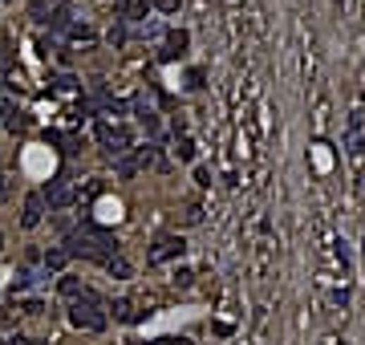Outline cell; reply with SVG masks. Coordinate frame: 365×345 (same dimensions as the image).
Segmentation results:
<instances>
[{
	"label": "cell",
	"mask_w": 365,
	"mask_h": 345,
	"mask_svg": "<svg viewBox=\"0 0 365 345\" xmlns=\"http://www.w3.org/2000/svg\"><path fill=\"white\" fill-rule=\"evenodd\" d=\"M69 252V260H94V264H106L110 256H118V240L110 236V231L101 228V224H78V228L66 231V244H61Z\"/></svg>",
	"instance_id": "6da1fadb"
},
{
	"label": "cell",
	"mask_w": 365,
	"mask_h": 345,
	"mask_svg": "<svg viewBox=\"0 0 365 345\" xmlns=\"http://www.w3.org/2000/svg\"><path fill=\"white\" fill-rule=\"evenodd\" d=\"M69 321L85 333H101L106 329V301H73V309H69Z\"/></svg>",
	"instance_id": "7a4b0ae2"
},
{
	"label": "cell",
	"mask_w": 365,
	"mask_h": 345,
	"mask_svg": "<svg viewBox=\"0 0 365 345\" xmlns=\"http://www.w3.org/2000/svg\"><path fill=\"white\" fill-rule=\"evenodd\" d=\"M98 143L110 159H122L130 150V131L126 126H110V122H98Z\"/></svg>",
	"instance_id": "3957f363"
},
{
	"label": "cell",
	"mask_w": 365,
	"mask_h": 345,
	"mask_svg": "<svg viewBox=\"0 0 365 345\" xmlns=\"http://www.w3.org/2000/svg\"><path fill=\"white\" fill-rule=\"evenodd\" d=\"M41 199H45V207H49V212H61V207H69V203H73V179H69V175H57V179H49L45 187H41Z\"/></svg>",
	"instance_id": "277c9868"
},
{
	"label": "cell",
	"mask_w": 365,
	"mask_h": 345,
	"mask_svg": "<svg viewBox=\"0 0 365 345\" xmlns=\"http://www.w3.org/2000/svg\"><path fill=\"white\" fill-rule=\"evenodd\" d=\"M182 252H187L182 236H159V240H154V248L147 252V260L150 264H166V260H179Z\"/></svg>",
	"instance_id": "5b68a950"
},
{
	"label": "cell",
	"mask_w": 365,
	"mask_h": 345,
	"mask_svg": "<svg viewBox=\"0 0 365 345\" xmlns=\"http://www.w3.org/2000/svg\"><path fill=\"white\" fill-rule=\"evenodd\" d=\"M41 215H45V199H41V191H29V195H25V207H20V224H25V228H37Z\"/></svg>",
	"instance_id": "8992f818"
},
{
	"label": "cell",
	"mask_w": 365,
	"mask_h": 345,
	"mask_svg": "<svg viewBox=\"0 0 365 345\" xmlns=\"http://www.w3.org/2000/svg\"><path fill=\"white\" fill-rule=\"evenodd\" d=\"M182 53H187V33H166V45H163V53H159V57H163V61H175V57H182Z\"/></svg>",
	"instance_id": "52a82bcc"
},
{
	"label": "cell",
	"mask_w": 365,
	"mask_h": 345,
	"mask_svg": "<svg viewBox=\"0 0 365 345\" xmlns=\"http://www.w3.org/2000/svg\"><path fill=\"white\" fill-rule=\"evenodd\" d=\"M45 277H49L45 268H41V272H37V268H20V272H17V280H13V293H25V289H37V284H41Z\"/></svg>",
	"instance_id": "ba28073f"
},
{
	"label": "cell",
	"mask_w": 365,
	"mask_h": 345,
	"mask_svg": "<svg viewBox=\"0 0 365 345\" xmlns=\"http://www.w3.org/2000/svg\"><path fill=\"white\" fill-rule=\"evenodd\" d=\"M49 29H57V33H69V25H73V13H69V4H57V8H49V20H45Z\"/></svg>",
	"instance_id": "9c48e42d"
},
{
	"label": "cell",
	"mask_w": 365,
	"mask_h": 345,
	"mask_svg": "<svg viewBox=\"0 0 365 345\" xmlns=\"http://www.w3.org/2000/svg\"><path fill=\"white\" fill-rule=\"evenodd\" d=\"M130 163H134V171H147V167L159 163V150L154 147H130Z\"/></svg>",
	"instance_id": "30bf717a"
},
{
	"label": "cell",
	"mask_w": 365,
	"mask_h": 345,
	"mask_svg": "<svg viewBox=\"0 0 365 345\" xmlns=\"http://www.w3.org/2000/svg\"><path fill=\"white\" fill-rule=\"evenodd\" d=\"M66 264H69V252H66V248H49V252H45V272L61 277V272H66Z\"/></svg>",
	"instance_id": "8fae6325"
},
{
	"label": "cell",
	"mask_w": 365,
	"mask_h": 345,
	"mask_svg": "<svg viewBox=\"0 0 365 345\" xmlns=\"http://www.w3.org/2000/svg\"><path fill=\"white\" fill-rule=\"evenodd\" d=\"M118 13H122L118 20L134 25V20H147V4H138V0H122V4H118Z\"/></svg>",
	"instance_id": "7c38bea8"
},
{
	"label": "cell",
	"mask_w": 365,
	"mask_h": 345,
	"mask_svg": "<svg viewBox=\"0 0 365 345\" xmlns=\"http://www.w3.org/2000/svg\"><path fill=\"white\" fill-rule=\"evenodd\" d=\"M134 114H138V126H142L147 134H159V114H154L150 106H142V102H138V106H134Z\"/></svg>",
	"instance_id": "4fadbf2b"
},
{
	"label": "cell",
	"mask_w": 365,
	"mask_h": 345,
	"mask_svg": "<svg viewBox=\"0 0 365 345\" xmlns=\"http://www.w3.org/2000/svg\"><path fill=\"white\" fill-rule=\"evenodd\" d=\"M85 289H89V284H82L78 277H61V296H69V301H82Z\"/></svg>",
	"instance_id": "5bb4252c"
},
{
	"label": "cell",
	"mask_w": 365,
	"mask_h": 345,
	"mask_svg": "<svg viewBox=\"0 0 365 345\" xmlns=\"http://www.w3.org/2000/svg\"><path fill=\"white\" fill-rule=\"evenodd\" d=\"M106 268H110V277H114V280H126V277H130V260H126L122 252H118V256H110V260H106Z\"/></svg>",
	"instance_id": "9a60e30c"
},
{
	"label": "cell",
	"mask_w": 365,
	"mask_h": 345,
	"mask_svg": "<svg viewBox=\"0 0 365 345\" xmlns=\"http://www.w3.org/2000/svg\"><path fill=\"white\" fill-rule=\"evenodd\" d=\"M114 317H118V321H138V313H134V301H114Z\"/></svg>",
	"instance_id": "2e32d148"
},
{
	"label": "cell",
	"mask_w": 365,
	"mask_h": 345,
	"mask_svg": "<svg viewBox=\"0 0 365 345\" xmlns=\"http://www.w3.org/2000/svg\"><path fill=\"white\" fill-rule=\"evenodd\" d=\"M4 126H8V131H25V126H29V114H20L17 106H13V110H8V118H4Z\"/></svg>",
	"instance_id": "e0dca14e"
},
{
	"label": "cell",
	"mask_w": 365,
	"mask_h": 345,
	"mask_svg": "<svg viewBox=\"0 0 365 345\" xmlns=\"http://www.w3.org/2000/svg\"><path fill=\"white\" fill-rule=\"evenodd\" d=\"M69 41H94V29H89V25H78V20H73V25H69Z\"/></svg>",
	"instance_id": "ac0fdd59"
},
{
	"label": "cell",
	"mask_w": 365,
	"mask_h": 345,
	"mask_svg": "<svg viewBox=\"0 0 365 345\" xmlns=\"http://www.w3.org/2000/svg\"><path fill=\"white\" fill-rule=\"evenodd\" d=\"M73 85H78V78H73V73H57V78H53V90H61V94H66V90H73Z\"/></svg>",
	"instance_id": "d6986e66"
},
{
	"label": "cell",
	"mask_w": 365,
	"mask_h": 345,
	"mask_svg": "<svg viewBox=\"0 0 365 345\" xmlns=\"http://www.w3.org/2000/svg\"><path fill=\"white\" fill-rule=\"evenodd\" d=\"M175 150H179V159H195V143H191V138H182Z\"/></svg>",
	"instance_id": "ffe728a7"
},
{
	"label": "cell",
	"mask_w": 365,
	"mask_h": 345,
	"mask_svg": "<svg viewBox=\"0 0 365 345\" xmlns=\"http://www.w3.org/2000/svg\"><path fill=\"white\" fill-rule=\"evenodd\" d=\"M20 313H29V317H41V313H45V305H41V301H25V305H20Z\"/></svg>",
	"instance_id": "44dd1931"
},
{
	"label": "cell",
	"mask_w": 365,
	"mask_h": 345,
	"mask_svg": "<svg viewBox=\"0 0 365 345\" xmlns=\"http://www.w3.org/2000/svg\"><path fill=\"white\" fill-rule=\"evenodd\" d=\"M8 110H13V102H8V94L0 90V126H4V118H8Z\"/></svg>",
	"instance_id": "7402d4cb"
},
{
	"label": "cell",
	"mask_w": 365,
	"mask_h": 345,
	"mask_svg": "<svg viewBox=\"0 0 365 345\" xmlns=\"http://www.w3.org/2000/svg\"><path fill=\"white\" fill-rule=\"evenodd\" d=\"M13 309H17V305H13ZM13 309H0V329H4V325H13V321H17V313H13Z\"/></svg>",
	"instance_id": "603a6c76"
},
{
	"label": "cell",
	"mask_w": 365,
	"mask_h": 345,
	"mask_svg": "<svg viewBox=\"0 0 365 345\" xmlns=\"http://www.w3.org/2000/svg\"><path fill=\"white\" fill-rule=\"evenodd\" d=\"M37 49H41V53H45V57H49V53L57 49V41H53V37H41V45H37Z\"/></svg>",
	"instance_id": "cb8c5ba5"
},
{
	"label": "cell",
	"mask_w": 365,
	"mask_h": 345,
	"mask_svg": "<svg viewBox=\"0 0 365 345\" xmlns=\"http://www.w3.org/2000/svg\"><path fill=\"white\" fill-rule=\"evenodd\" d=\"M110 41H114V45H126V29H122V25H118V29H110Z\"/></svg>",
	"instance_id": "d4e9b609"
},
{
	"label": "cell",
	"mask_w": 365,
	"mask_h": 345,
	"mask_svg": "<svg viewBox=\"0 0 365 345\" xmlns=\"http://www.w3.org/2000/svg\"><path fill=\"white\" fill-rule=\"evenodd\" d=\"M154 4H159L163 13H175V8H179V0H154Z\"/></svg>",
	"instance_id": "484cf974"
},
{
	"label": "cell",
	"mask_w": 365,
	"mask_h": 345,
	"mask_svg": "<svg viewBox=\"0 0 365 345\" xmlns=\"http://www.w3.org/2000/svg\"><path fill=\"white\" fill-rule=\"evenodd\" d=\"M8 195V179H4V171H0V199Z\"/></svg>",
	"instance_id": "4316f807"
},
{
	"label": "cell",
	"mask_w": 365,
	"mask_h": 345,
	"mask_svg": "<svg viewBox=\"0 0 365 345\" xmlns=\"http://www.w3.org/2000/svg\"><path fill=\"white\" fill-rule=\"evenodd\" d=\"M0 248H4V236H0Z\"/></svg>",
	"instance_id": "83f0119b"
},
{
	"label": "cell",
	"mask_w": 365,
	"mask_h": 345,
	"mask_svg": "<svg viewBox=\"0 0 365 345\" xmlns=\"http://www.w3.org/2000/svg\"><path fill=\"white\" fill-rule=\"evenodd\" d=\"M175 345H187V341H175Z\"/></svg>",
	"instance_id": "f1b7e54d"
}]
</instances>
